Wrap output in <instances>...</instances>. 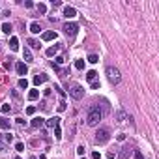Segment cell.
Listing matches in <instances>:
<instances>
[{
    "label": "cell",
    "mask_w": 159,
    "mask_h": 159,
    "mask_svg": "<svg viewBox=\"0 0 159 159\" xmlns=\"http://www.w3.org/2000/svg\"><path fill=\"white\" fill-rule=\"evenodd\" d=\"M103 118V112H101V107L99 105H92L88 109V116H86V124L88 125H97L99 124V120Z\"/></svg>",
    "instance_id": "cell-1"
},
{
    "label": "cell",
    "mask_w": 159,
    "mask_h": 159,
    "mask_svg": "<svg viewBox=\"0 0 159 159\" xmlns=\"http://www.w3.org/2000/svg\"><path fill=\"white\" fill-rule=\"evenodd\" d=\"M107 71V77H109V81L112 84H118L122 81V75H120V71H118V68H114V66H109V68L105 69Z\"/></svg>",
    "instance_id": "cell-2"
},
{
    "label": "cell",
    "mask_w": 159,
    "mask_h": 159,
    "mask_svg": "<svg viewBox=\"0 0 159 159\" xmlns=\"http://www.w3.org/2000/svg\"><path fill=\"white\" fill-rule=\"evenodd\" d=\"M109 137H111V133H109V129H97V133H96V144H105L107 140H109Z\"/></svg>",
    "instance_id": "cell-3"
},
{
    "label": "cell",
    "mask_w": 159,
    "mask_h": 159,
    "mask_svg": "<svg viewBox=\"0 0 159 159\" xmlns=\"http://www.w3.org/2000/svg\"><path fill=\"white\" fill-rule=\"evenodd\" d=\"M69 96L73 97V99H83V96H84V88L81 84H73L69 88Z\"/></svg>",
    "instance_id": "cell-4"
},
{
    "label": "cell",
    "mask_w": 159,
    "mask_h": 159,
    "mask_svg": "<svg viewBox=\"0 0 159 159\" xmlns=\"http://www.w3.org/2000/svg\"><path fill=\"white\" fill-rule=\"evenodd\" d=\"M62 30H64V32L68 34V36H75V34H77V30H79V24H77V23H66Z\"/></svg>",
    "instance_id": "cell-5"
},
{
    "label": "cell",
    "mask_w": 159,
    "mask_h": 159,
    "mask_svg": "<svg viewBox=\"0 0 159 159\" xmlns=\"http://www.w3.org/2000/svg\"><path fill=\"white\" fill-rule=\"evenodd\" d=\"M64 15H66L68 19H73L75 15H77V9L71 8V6H66V8H64Z\"/></svg>",
    "instance_id": "cell-6"
},
{
    "label": "cell",
    "mask_w": 159,
    "mask_h": 159,
    "mask_svg": "<svg viewBox=\"0 0 159 159\" xmlns=\"http://www.w3.org/2000/svg\"><path fill=\"white\" fill-rule=\"evenodd\" d=\"M15 68H17V73H19V75H26V73H28V66L24 64V62H19Z\"/></svg>",
    "instance_id": "cell-7"
},
{
    "label": "cell",
    "mask_w": 159,
    "mask_h": 159,
    "mask_svg": "<svg viewBox=\"0 0 159 159\" xmlns=\"http://www.w3.org/2000/svg\"><path fill=\"white\" fill-rule=\"evenodd\" d=\"M43 41H53V39H56V32H53V30H49V32H43Z\"/></svg>",
    "instance_id": "cell-8"
},
{
    "label": "cell",
    "mask_w": 159,
    "mask_h": 159,
    "mask_svg": "<svg viewBox=\"0 0 159 159\" xmlns=\"http://www.w3.org/2000/svg\"><path fill=\"white\" fill-rule=\"evenodd\" d=\"M45 124V120L41 116H36V118H32V127H36V129H38V127H41Z\"/></svg>",
    "instance_id": "cell-9"
},
{
    "label": "cell",
    "mask_w": 159,
    "mask_h": 159,
    "mask_svg": "<svg viewBox=\"0 0 159 159\" xmlns=\"http://www.w3.org/2000/svg\"><path fill=\"white\" fill-rule=\"evenodd\" d=\"M131 153H133V150H131V148H129V146H125V148H122V153H120V159H127V157H129V155H131Z\"/></svg>",
    "instance_id": "cell-10"
},
{
    "label": "cell",
    "mask_w": 159,
    "mask_h": 159,
    "mask_svg": "<svg viewBox=\"0 0 159 159\" xmlns=\"http://www.w3.org/2000/svg\"><path fill=\"white\" fill-rule=\"evenodd\" d=\"M47 81V75H43V73H38L34 77V84H41V83H45Z\"/></svg>",
    "instance_id": "cell-11"
},
{
    "label": "cell",
    "mask_w": 159,
    "mask_h": 159,
    "mask_svg": "<svg viewBox=\"0 0 159 159\" xmlns=\"http://www.w3.org/2000/svg\"><path fill=\"white\" fill-rule=\"evenodd\" d=\"M58 51H60V45H54V47H49L47 51H45V54H47V56H54Z\"/></svg>",
    "instance_id": "cell-12"
},
{
    "label": "cell",
    "mask_w": 159,
    "mask_h": 159,
    "mask_svg": "<svg viewBox=\"0 0 159 159\" xmlns=\"http://www.w3.org/2000/svg\"><path fill=\"white\" fill-rule=\"evenodd\" d=\"M9 49H11V51H19V39L17 38L9 39Z\"/></svg>",
    "instance_id": "cell-13"
},
{
    "label": "cell",
    "mask_w": 159,
    "mask_h": 159,
    "mask_svg": "<svg viewBox=\"0 0 159 159\" xmlns=\"http://www.w3.org/2000/svg\"><path fill=\"white\" fill-rule=\"evenodd\" d=\"M47 125H49V127H56V125H60V118H58V116H54V118H51V120H47Z\"/></svg>",
    "instance_id": "cell-14"
},
{
    "label": "cell",
    "mask_w": 159,
    "mask_h": 159,
    "mask_svg": "<svg viewBox=\"0 0 159 159\" xmlns=\"http://www.w3.org/2000/svg\"><path fill=\"white\" fill-rule=\"evenodd\" d=\"M39 30H41L39 23H32V24H30V32H32V34H39Z\"/></svg>",
    "instance_id": "cell-15"
},
{
    "label": "cell",
    "mask_w": 159,
    "mask_h": 159,
    "mask_svg": "<svg viewBox=\"0 0 159 159\" xmlns=\"http://www.w3.org/2000/svg\"><path fill=\"white\" fill-rule=\"evenodd\" d=\"M23 56H24V60H26V62H34V60H32V53H30V49H24V51H23Z\"/></svg>",
    "instance_id": "cell-16"
},
{
    "label": "cell",
    "mask_w": 159,
    "mask_h": 159,
    "mask_svg": "<svg viewBox=\"0 0 159 159\" xmlns=\"http://www.w3.org/2000/svg\"><path fill=\"white\" fill-rule=\"evenodd\" d=\"M38 97H39V92H38V90H30V92H28V99H30V101L38 99Z\"/></svg>",
    "instance_id": "cell-17"
},
{
    "label": "cell",
    "mask_w": 159,
    "mask_h": 159,
    "mask_svg": "<svg viewBox=\"0 0 159 159\" xmlns=\"http://www.w3.org/2000/svg\"><path fill=\"white\" fill-rule=\"evenodd\" d=\"M96 77H97V73H96V71H94V69H90V71H88V73H86V79H88V81H90V83H94V81H96Z\"/></svg>",
    "instance_id": "cell-18"
},
{
    "label": "cell",
    "mask_w": 159,
    "mask_h": 159,
    "mask_svg": "<svg viewBox=\"0 0 159 159\" xmlns=\"http://www.w3.org/2000/svg\"><path fill=\"white\" fill-rule=\"evenodd\" d=\"M28 45H30L32 49H39V47H41V45H39V41H36V39H32V38L28 39Z\"/></svg>",
    "instance_id": "cell-19"
},
{
    "label": "cell",
    "mask_w": 159,
    "mask_h": 159,
    "mask_svg": "<svg viewBox=\"0 0 159 159\" xmlns=\"http://www.w3.org/2000/svg\"><path fill=\"white\" fill-rule=\"evenodd\" d=\"M88 62L90 64H97V62H99V56H97V54H90L88 56Z\"/></svg>",
    "instance_id": "cell-20"
},
{
    "label": "cell",
    "mask_w": 159,
    "mask_h": 159,
    "mask_svg": "<svg viewBox=\"0 0 159 159\" xmlns=\"http://www.w3.org/2000/svg\"><path fill=\"white\" fill-rule=\"evenodd\" d=\"M0 127L8 129V127H9V120H6V118H0Z\"/></svg>",
    "instance_id": "cell-21"
},
{
    "label": "cell",
    "mask_w": 159,
    "mask_h": 159,
    "mask_svg": "<svg viewBox=\"0 0 159 159\" xmlns=\"http://www.w3.org/2000/svg\"><path fill=\"white\" fill-rule=\"evenodd\" d=\"M54 137L58 138V140L62 138V129H60V125H56V127H54Z\"/></svg>",
    "instance_id": "cell-22"
},
{
    "label": "cell",
    "mask_w": 159,
    "mask_h": 159,
    "mask_svg": "<svg viewBox=\"0 0 159 159\" xmlns=\"http://www.w3.org/2000/svg\"><path fill=\"white\" fill-rule=\"evenodd\" d=\"M124 118H125V112H124V111H118L116 120H118V122H124Z\"/></svg>",
    "instance_id": "cell-23"
},
{
    "label": "cell",
    "mask_w": 159,
    "mask_h": 159,
    "mask_svg": "<svg viewBox=\"0 0 159 159\" xmlns=\"http://www.w3.org/2000/svg\"><path fill=\"white\" fill-rule=\"evenodd\" d=\"M2 32H6V34H9V32H11V24H8V23H4V24H2Z\"/></svg>",
    "instance_id": "cell-24"
},
{
    "label": "cell",
    "mask_w": 159,
    "mask_h": 159,
    "mask_svg": "<svg viewBox=\"0 0 159 159\" xmlns=\"http://www.w3.org/2000/svg\"><path fill=\"white\" fill-rule=\"evenodd\" d=\"M75 68H77V69H84V60H77V62H75Z\"/></svg>",
    "instance_id": "cell-25"
},
{
    "label": "cell",
    "mask_w": 159,
    "mask_h": 159,
    "mask_svg": "<svg viewBox=\"0 0 159 159\" xmlns=\"http://www.w3.org/2000/svg\"><path fill=\"white\" fill-rule=\"evenodd\" d=\"M36 8H38V11H39V13H45V11H47V6H45V4H38Z\"/></svg>",
    "instance_id": "cell-26"
},
{
    "label": "cell",
    "mask_w": 159,
    "mask_h": 159,
    "mask_svg": "<svg viewBox=\"0 0 159 159\" xmlns=\"http://www.w3.org/2000/svg\"><path fill=\"white\" fill-rule=\"evenodd\" d=\"M19 86H21V88H28V81L26 79H21V81H19Z\"/></svg>",
    "instance_id": "cell-27"
},
{
    "label": "cell",
    "mask_w": 159,
    "mask_h": 159,
    "mask_svg": "<svg viewBox=\"0 0 159 159\" xmlns=\"http://www.w3.org/2000/svg\"><path fill=\"white\" fill-rule=\"evenodd\" d=\"M15 150H17V152H23V150H24V144H23V142H17V144H15Z\"/></svg>",
    "instance_id": "cell-28"
},
{
    "label": "cell",
    "mask_w": 159,
    "mask_h": 159,
    "mask_svg": "<svg viewBox=\"0 0 159 159\" xmlns=\"http://www.w3.org/2000/svg\"><path fill=\"white\" fill-rule=\"evenodd\" d=\"M9 111H11V107H9V105H2V112H4V114H8Z\"/></svg>",
    "instance_id": "cell-29"
},
{
    "label": "cell",
    "mask_w": 159,
    "mask_h": 159,
    "mask_svg": "<svg viewBox=\"0 0 159 159\" xmlns=\"http://www.w3.org/2000/svg\"><path fill=\"white\" fill-rule=\"evenodd\" d=\"M34 112H36V107H28V109H26V114H28V116H32Z\"/></svg>",
    "instance_id": "cell-30"
},
{
    "label": "cell",
    "mask_w": 159,
    "mask_h": 159,
    "mask_svg": "<svg viewBox=\"0 0 159 159\" xmlns=\"http://www.w3.org/2000/svg\"><path fill=\"white\" fill-rule=\"evenodd\" d=\"M133 153H135V159H144V155H142V153H140V152H138V150H135V152H133Z\"/></svg>",
    "instance_id": "cell-31"
},
{
    "label": "cell",
    "mask_w": 159,
    "mask_h": 159,
    "mask_svg": "<svg viewBox=\"0 0 159 159\" xmlns=\"http://www.w3.org/2000/svg\"><path fill=\"white\" fill-rule=\"evenodd\" d=\"M77 153H79V155H84V146H79V148H77Z\"/></svg>",
    "instance_id": "cell-32"
},
{
    "label": "cell",
    "mask_w": 159,
    "mask_h": 159,
    "mask_svg": "<svg viewBox=\"0 0 159 159\" xmlns=\"http://www.w3.org/2000/svg\"><path fill=\"white\" fill-rule=\"evenodd\" d=\"M4 138H6L8 142H11V140H13V135H9V133H6V135H4Z\"/></svg>",
    "instance_id": "cell-33"
},
{
    "label": "cell",
    "mask_w": 159,
    "mask_h": 159,
    "mask_svg": "<svg viewBox=\"0 0 159 159\" xmlns=\"http://www.w3.org/2000/svg\"><path fill=\"white\" fill-rule=\"evenodd\" d=\"M24 8H34V2H30V0H26V2H24Z\"/></svg>",
    "instance_id": "cell-34"
},
{
    "label": "cell",
    "mask_w": 159,
    "mask_h": 159,
    "mask_svg": "<svg viewBox=\"0 0 159 159\" xmlns=\"http://www.w3.org/2000/svg\"><path fill=\"white\" fill-rule=\"evenodd\" d=\"M92 159H101V155H99V152H94V153H92Z\"/></svg>",
    "instance_id": "cell-35"
},
{
    "label": "cell",
    "mask_w": 159,
    "mask_h": 159,
    "mask_svg": "<svg viewBox=\"0 0 159 159\" xmlns=\"http://www.w3.org/2000/svg\"><path fill=\"white\" fill-rule=\"evenodd\" d=\"M58 64H64V58H62V56H56V66H58Z\"/></svg>",
    "instance_id": "cell-36"
},
{
    "label": "cell",
    "mask_w": 159,
    "mask_h": 159,
    "mask_svg": "<svg viewBox=\"0 0 159 159\" xmlns=\"http://www.w3.org/2000/svg\"><path fill=\"white\" fill-rule=\"evenodd\" d=\"M58 111H60V112H62V111H66V103H64V101L58 105Z\"/></svg>",
    "instance_id": "cell-37"
},
{
    "label": "cell",
    "mask_w": 159,
    "mask_h": 159,
    "mask_svg": "<svg viewBox=\"0 0 159 159\" xmlns=\"http://www.w3.org/2000/svg\"><path fill=\"white\" fill-rule=\"evenodd\" d=\"M53 6L58 8V6H62V2H60V0H53Z\"/></svg>",
    "instance_id": "cell-38"
},
{
    "label": "cell",
    "mask_w": 159,
    "mask_h": 159,
    "mask_svg": "<svg viewBox=\"0 0 159 159\" xmlns=\"http://www.w3.org/2000/svg\"><path fill=\"white\" fill-rule=\"evenodd\" d=\"M92 88L97 90V88H99V83H97V81H94V83H92Z\"/></svg>",
    "instance_id": "cell-39"
},
{
    "label": "cell",
    "mask_w": 159,
    "mask_h": 159,
    "mask_svg": "<svg viewBox=\"0 0 159 159\" xmlns=\"http://www.w3.org/2000/svg\"><path fill=\"white\" fill-rule=\"evenodd\" d=\"M17 124H19V125H24V124H26V122H24L23 118H17Z\"/></svg>",
    "instance_id": "cell-40"
},
{
    "label": "cell",
    "mask_w": 159,
    "mask_h": 159,
    "mask_svg": "<svg viewBox=\"0 0 159 159\" xmlns=\"http://www.w3.org/2000/svg\"><path fill=\"white\" fill-rule=\"evenodd\" d=\"M116 138H118V140H125V135H124V133H120V135H118Z\"/></svg>",
    "instance_id": "cell-41"
},
{
    "label": "cell",
    "mask_w": 159,
    "mask_h": 159,
    "mask_svg": "<svg viewBox=\"0 0 159 159\" xmlns=\"http://www.w3.org/2000/svg\"><path fill=\"white\" fill-rule=\"evenodd\" d=\"M4 148H6V146H4V144H2V142H0V150H4Z\"/></svg>",
    "instance_id": "cell-42"
},
{
    "label": "cell",
    "mask_w": 159,
    "mask_h": 159,
    "mask_svg": "<svg viewBox=\"0 0 159 159\" xmlns=\"http://www.w3.org/2000/svg\"><path fill=\"white\" fill-rule=\"evenodd\" d=\"M30 159H38V157H36V155H30Z\"/></svg>",
    "instance_id": "cell-43"
}]
</instances>
